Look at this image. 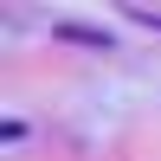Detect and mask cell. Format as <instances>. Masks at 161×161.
<instances>
[{"label": "cell", "mask_w": 161, "mask_h": 161, "mask_svg": "<svg viewBox=\"0 0 161 161\" xmlns=\"http://www.w3.org/2000/svg\"><path fill=\"white\" fill-rule=\"evenodd\" d=\"M52 32H58L64 45H90V52H110V45H116V39L103 32V26H71V19H58V26H52Z\"/></svg>", "instance_id": "1"}, {"label": "cell", "mask_w": 161, "mask_h": 161, "mask_svg": "<svg viewBox=\"0 0 161 161\" xmlns=\"http://www.w3.org/2000/svg\"><path fill=\"white\" fill-rule=\"evenodd\" d=\"M123 19H142V26H155V32H161V13H155V7H123Z\"/></svg>", "instance_id": "2"}]
</instances>
